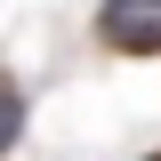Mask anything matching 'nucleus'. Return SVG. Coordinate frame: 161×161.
Instances as JSON below:
<instances>
[{
  "label": "nucleus",
  "instance_id": "nucleus-1",
  "mask_svg": "<svg viewBox=\"0 0 161 161\" xmlns=\"http://www.w3.org/2000/svg\"><path fill=\"white\" fill-rule=\"evenodd\" d=\"M97 40L121 57H161V0H97Z\"/></svg>",
  "mask_w": 161,
  "mask_h": 161
},
{
  "label": "nucleus",
  "instance_id": "nucleus-2",
  "mask_svg": "<svg viewBox=\"0 0 161 161\" xmlns=\"http://www.w3.org/2000/svg\"><path fill=\"white\" fill-rule=\"evenodd\" d=\"M24 121H32V105H24V89H16V80L0 73V153L24 137Z\"/></svg>",
  "mask_w": 161,
  "mask_h": 161
},
{
  "label": "nucleus",
  "instance_id": "nucleus-3",
  "mask_svg": "<svg viewBox=\"0 0 161 161\" xmlns=\"http://www.w3.org/2000/svg\"><path fill=\"white\" fill-rule=\"evenodd\" d=\"M145 161H161V153H145Z\"/></svg>",
  "mask_w": 161,
  "mask_h": 161
}]
</instances>
